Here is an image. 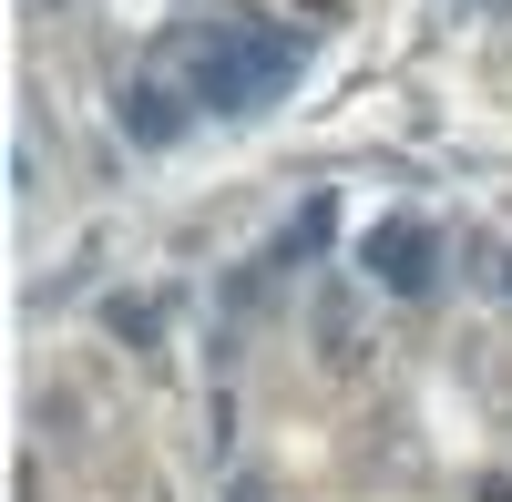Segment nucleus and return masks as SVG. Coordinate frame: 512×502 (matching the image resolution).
<instances>
[{
  "instance_id": "obj_2",
  "label": "nucleus",
  "mask_w": 512,
  "mask_h": 502,
  "mask_svg": "<svg viewBox=\"0 0 512 502\" xmlns=\"http://www.w3.org/2000/svg\"><path fill=\"white\" fill-rule=\"evenodd\" d=\"M420 257H431V236H420V226H390V236H369V267L390 277V287H420V277H431Z\"/></svg>"
},
{
  "instance_id": "obj_1",
  "label": "nucleus",
  "mask_w": 512,
  "mask_h": 502,
  "mask_svg": "<svg viewBox=\"0 0 512 502\" xmlns=\"http://www.w3.org/2000/svg\"><path fill=\"white\" fill-rule=\"evenodd\" d=\"M287 72H297V52H287L277 31L236 21V11L216 21V41H195V93L216 103V113H246V103H267Z\"/></svg>"
},
{
  "instance_id": "obj_3",
  "label": "nucleus",
  "mask_w": 512,
  "mask_h": 502,
  "mask_svg": "<svg viewBox=\"0 0 512 502\" xmlns=\"http://www.w3.org/2000/svg\"><path fill=\"white\" fill-rule=\"evenodd\" d=\"M123 123H134L144 144H175V134H185V113H175V93H164V82H134V93H123Z\"/></svg>"
}]
</instances>
